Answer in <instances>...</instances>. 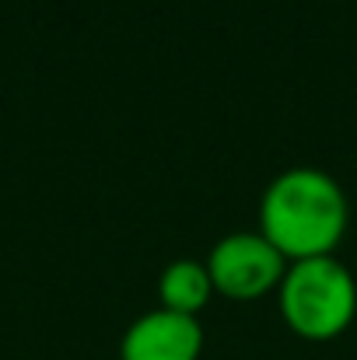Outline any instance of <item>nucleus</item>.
<instances>
[{
  "label": "nucleus",
  "mask_w": 357,
  "mask_h": 360,
  "mask_svg": "<svg viewBox=\"0 0 357 360\" xmlns=\"http://www.w3.org/2000/svg\"><path fill=\"white\" fill-rule=\"evenodd\" d=\"M259 231L287 255V262L330 255L347 231V196L322 168H287L273 175L259 200Z\"/></svg>",
  "instance_id": "obj_1"
},
{
  "label": "nucleus",
  "mask_w": 357,
  "mask_h": 360,
  "mask_svg": "<svg viewBox=\"0 0 357 360\" xmlns=\"http://www.w3.org/2000/svg\"><path fill=\"white\" fill-rule=\"evenodd\" d=\"M280 311L287 326L308 340H330L344 333L357 311L354 273L333 252L287 262L280 280Z\"/></svg>",
  "instance_id": "obj_2"
},
{
  "label": "nucleus",
  "mask_w": 357,
  "mask_h": 360,
  "mask_svg": "<svg viewBox=\"0 0 357 360\" xmlns=\"http://www.w3.org/2000/svg\"><path fill=\"white\" fill-rule=\"evenodd\" d=\"M214 290L228 297H259L280 287L287 273V255L263 231H228L207 255Z\"/></svg>",
  "instance_id": "obj_3"
},
{
  "label": "nucleus",
  "mask_w": 357,
  "mask_h": 360,
  "mask_svg": "<svg viewBox=\"0 0 357 360\" xmlns=\"http://www.w3.org/2000/svg\"><path fill=\"white\" fill-rule=\"evenodd\" d=\"M203 350V326L196 315H182L172 308L144 311L119 343L123 360H196Z\"/></svg>",
  "instance_id": "obj_4"
},
{
  "label": "nucleus",
  "mask_w": 357,
  "mask_h": 360,
  "mask_svg": "<svg viewBox=\"0 0 357 360\" xmlns=\"http://www.w3.org/2000/svg\"><path fill=\"white\" fill-rule=\"evenodd\" d=\"M214 294V280H211V269L207 262H196V259H175L161 269V280H158V297H161V308H172V311H182V315H196Z\"/></svg>",
  "instance_id": "obj_5"
}]
</instances>
